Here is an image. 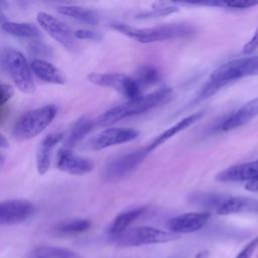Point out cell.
Here are the masks:
<instances>
[{"label": "cell", "mask_w": 258, "mask_h": 258, "mask_svg": "<svg viewBox=\"0 0 258 258\" xmlns=\"http://www.w3.org/2000/svg\"><path fill=\"white\" fill-rule=\"evenodd\" d=\"M172 94L173 92L171 88L162 87L150 94L142 96L139 99L127 101L103 113L95 121V125L99 127L109 126L127 117L144 113L158 105L166 103L172 97Z\"/></svg>", "instance_id": "1"}, {"label": "cell", "mask_w": 258, "mask_h": 258, "mask_svg": "<svg viewBox=\"0 0 258 258\" xmlns=\"http://www.w3.org/2000/svg\"><path fill=\"white\" fill-rule=\"evenodd\" d=\"M178 235L169 231L160 230L148 226H140L129 229L124 233L111 237L113 243L123 247H135L149 244L167 243L178 239Z\"/></svg>", "instance_id": "5"}, {"label": "cell", "mask_w": 258, "mask_h": 258, "mask_svg": "<svg viewBox=\"0 0 258 258\" xmlns=\"http://www.w3.org/2000/svg\"><path fill=\"white\" fill-rule=\"evenodd\" d=\"M178 11V7L176 6H154L150 11L138 14L137 17L140 18H149V17H157V16H162V15H167L173 12Z\"/></svg>", "instance_id": "29"}, {"label": "cell", "mask_w": 258, "mask_h": 258, "mask_svg": "<svg viewBox=\"0 0 258 258\" xmlns=\"http://www.w3.org/2000/svg\"><path fill=\"white\" fill-rule=\"evenodd\" d=\"M145 211H146V209L144 207H141V208H136V209H133L130 211H126V212L118 215L109 228V234L111 235V237L118 236V235L124 233L125 231H127L128 227L136 219H138Z\"/></svg>", "instance_id": "22"}, {"label": "cell", "mask_w": 258, "mask_h": 258, "mask_svg": "<svg viewBox=\"0 0 258 258\" xmlns=\"http://www.w3.org/2000/svg\"><path fill=\"white\" fill-rule=\"evenodd\" d=\"M28 52L35 56L34 59H43L42 57H48L51 55V48L43 42L31 41L28 45Z\"/></svg>", "instance_id": "28"}, {"label": "cell", "mask_w": 258, "mask_h": 258, "mask_svg": "<svg viewBox=\"0 0 258 258\" xmlns=\"http://www.w3.org/2000/svg\"><path fill=\"white\" fill-rule=\"evenodd\" d=\"M258 246V237L254 238L251 240L241 251L240 253L235 257V258H251L252 254L254 253L255 249Z\"/></svg>", "instance_id": "31"}, {"label": "cell", "mask_w": 258, "mask_h": 258, "mask_svg": "<svg viewBox=\"0 0 258 258\" xmlns=\"http://www.w3.org/2000/svg\"><path fill=\"white\" fill-rule=\"evenodd\" d=\"M36 19L40 27L63 47L71 51L78 48L75 32L66 23L46 12H38Z\"/></svg>", "instance_id": "8"}, {"label": "cell", "mask_w": 258, "mask_h": 258, "mask_svg": "<svg viewBox=\"0 0 258 258\" xmlns=\"http://www.w3.org/2000/svg\"><path fill=\"white\" fill-rule=\"evenodd\" d=\"M1 61L15 86L23 93L32 94L35 92L33 72L30 63L24 55L13 48L3 50Z\"/></svg>", "instance_id": "4"}, {"label": "cell", "mask_w": 258, "mask_h": 258, "mask_svg": "<svg viewBox=\"0 0 258 258\" xmlns=\"http://www.w3.org/2000/svg\"><path fill=\"white\" fill-rule=\"evenodd\" d=\"M258 115V97L243 105L240 109L230 115L222 124L223 131H230L248 123Z\"/></svg>", "instance_id": "16"}, {"label": "cell", "mask_w": 258, "mask_h": 258, "mask_svg": "<svg viewBox=\"0 0 258 258\" xmlns=\"http://www.w3.org/2000/svg\"><path fill=\"white\" fill-rule=\"evenodd\" d=\"M61 140H63V134L57 132L48 134L39 143L36 151V169L39 174H44L49 169L53 150Z\"/></svg>", "instance_id": "14"}, {"label": "cell", "mask_w": 258, "mask_h": 258, "mask_svg": "<svg viewBox=\"0 0 258 258\" xmlns=\"http://www.w3.org/2000/svg\"><path fill=\"white\" fill-rule=\"evenodd\" d=\"M135 79L140 85H152L159 81V72L151 66H142L137 70Z\"/></svg>", "instance_id": "27"}, {"label": "cell", "mask_w": 258, "mask_h": 258, "mask_svg": "<svg viewBox=\"0 0 258 258\" xmlns=\"http://www.w3.org/2000/svg\"><path fill=\"white\" fill-rule=\"evenodd\" d=\"M256 75H258V54L232 59L223 63L212 73L209 81L223 88L233 81Z\"/></svg>", "instance_id": "6"}, {"label": "cell", "mask_w": 258, "mask_h": 258, "mask_svg": "<svg viewBox=\"0 0 258 258\" xmlns=\"http://www.w3.org/2000/svg\"><path fill=\"white\" fill-rule=\"evenodd\" d=\"M258 177V160L230 166L217 174L216 179L223 182L250 181Z\"/></svg>", "instance_id": "13"}, {"label": "cell", "mask_w": 258, "mask_h": 258, "mask_svg": "<svg viewBox=\"0 0 258 258\" xmlns=\"http://www.w3.org/2000/svg\"><path fill=\"white\" fill-rule=\"evenodd\" d=\"M128 76L121 73H92L88 76L89 82L94 85L112 88L123 94Z\"/></svg>", "instance_id": "20"}, {"label": "cell", "mask_w": 258, "mask_h": 258, "mask_svg": "<svg viewBox=\"0 0 258 258\" xmlns=\"http://www.w3.org/2000/svg\"><path fill=\"white\" fill-rule=\"evenodd\" d=\"M1 93H2V103L5 104L6 102H8L11 97L14 94V89L11 85L8 84H2L1 85Z\"/></svg>", "instance_id": "33"}, {"label": "cell", "mask_w": 258, "mask_h": 258, "mask_svg": "<svg viewBox=\"0 0 258 258\" xmlns=\"http://www.w3.org/2000/svg\"><path fill=\"white\" fill-rule=\"evenodd\" d=\"M245 188L249 191H258V177L248 181L245 185Z\"/></svg>", "instance_id": "34"}, {"label": "cell", "mask_w": 258, "mask_h": 258, "mask_svg": "<svg viewBox=\"0 0 258 258\" xmlns=\"http://www.w3.org/2000/svg\"><path fill=\"white\" fill-rule=\"evenodd\" d=\"M207 252L206 251H204V252H201V253H199L197 256H196V258H204V256H206L207 257Z\"/></svg>", "instance_id": "36"}, {"label": "cell", "mask_w": 258, "mask_h": 258, "mask_svg": "<svg viewBox=\"0 0 258 258\" xmlns=\"http://www.w3.org/2000/svg\"><path fill=\"white\" fill-rule=\"evenodd\" d=\"M112 27L124 35L142 43L184 37L194 33V27L187 23H170L154 27L136 28L122 22H114L112 23Z\"/></svg>", "instance_id": "2"}, {"label": "cell", "mask_w": 258, "mask_h": 258, "mask_svg": "<svg viewBox=\"0 0 258 258\" xmlns=\"http://www.w3.org/2000/svg\"><path fill=\"white\" fill-rule=\"evenodd\" d=\"M2 29L10 35L21 38L36 39L41 36L40 30L37 28V26L30 22L6 21L2 23Z\"/></svg>", "instance_id": "21"}, {"label": "cell", "mask_w": 258, "mask_h": 258, "mask_svg": "<svg viewBox=\"0 0 258 258\" xmlns=\"http://www.w3.org/2000/svg\"><path fill=\"white\" fill-rule=\"evenodd\" d=\"M258 49V27L256 28L253 36L250 40L244 45L243 52L244 53H252Z\"/></svg>", "instance_id": "32"}, {"label": "cell", "mask_w": 258, "mask_h": 258, "mask_svg": "<svg viewBox=\"0 0 258 258\" xmlns=\"http://www.w3.org/2000/svg\"><path fill=\"white\" fill-rule=\"evenodd\" d=\"M203 4L228 9H246L258 5V0H207Z\"/></svg>", "instance_id": "25"}, {"label": "cell", "mask_w": 258, "mask_h": 258, "mask_svg": "<svg viewBox=\"0 0 258 258\" xmlns=\"http://www.w3.org/2000/svg\"><path fill=\"white\" fill-rule=\"evenodd\" d=\"M30 67L33 74L46 83L63 85L67 81L66 76L57 67L44 59H33Z\"/></svg>", "instance_id": "18"}, {"label": "cell", "mask_w": 258, "mask_h": 258, "mask_svg": "<svg viewBox=\"0 0 258 258\" xmlns=\"http://www.w3.org/2000/svg\"><path fill=\"white\" fill-rule=\"evenodd\" d=\"M56 107L53 104L28 110L16 120L12 135L17 141L29 140L40 134L54 119Z\"/></svg>", "instance_id": "3"}, {"label": "cell", "mask_w": 258, "mask_h": 258, "mask_svg": "<svg viewBox=\"0 0 258 258\" xmlns=\"http://www.w3.org/2000/svg\"><path fill=\"white\" fill-rule=\"evenodd\" d=\"M203 116L202 112L199 113H195L192 115H189L187 117L182 118L181 120H179L177 123H175L174 125H172L171 127H169L168 129H166L165 131H163L160 135H158L147 147V151L148 153L152 150H154L156 147L162 145L164 142H166L168 139H170L171 137H173L175 134L179 133L180 131L184 130L185 128H187L188 126H190L191 124H194L195 122H197L198 120H200Z\"/></svg>", "instance_id": "19"}, {"label": "cell", "mask_w": 258, "mask_h": 258, "mask_svg": "<svg viewBox=\"0 0 258 258\" xmlns=\"http://www.w3.org/2000/svg\"><path fill=\"white\" fill-rule=\"evenodd\" d=\"M94 125L95 121H92V119L89 116H81L72 124L67 134L63 135L62 147L68 149H72L73 147H75L90 133Z\"/></svg>", "instance_id": "17"}, {"label": "cell", "mask_w": 258, "mask_h": 258, "mask_svg": "<svg viewBox=\"0 0 258 258\" xmlns=\"http://www.w3.org/2000/svg\"><path fill=\"white\" fill-rule=\"evenodd\" d=\"M139 133L133 128L127 127H115L108 128L96 136H94L88 142V148L94 150L104 149L116 144H122L129 141H132L138 137Z\"/></svg>", "instance_id": "9"}, {"label": "cell", "mask_w": 258, "mask_h": 258, "mask_svg": "<svg viewBox=\"0 0 258 258\" xmlns=\"http://www.w3.org/2000/svg\"><path fill=\"white\" fill-rule=\"evenodd\" d=\"M210 213H186L176 216L167 222L169 232L178 234H188L201 230L209 221Z\"/></svg>", "instance_id": "12"}, {"label": "cell", "mask_w": 258, "mask_h": 258, "mask_svg": "<svg viewBox=\"0 0 258 258\" xmlns=\"http://www.w3.org/2000/svg\"><path fill=\"white\" fill-rule=\"evenodd\" d=\"M258 212V200L249 197H232L223 201L217 208V213L222 216L238 213Z\"/></svg>", "instance_id": "15"}, {"label": "cell", "mask_w": 258, "mask_h": 258, "mask_svg": "<svg viewBox=\"0 0 258 258\" xmlns=\"http://www.w3.org/2000/svg\"><path fill=\"white\" fill-rule=\"evenodd\" d=\"M34 212V206L25 200H8L0 204V224L10 226L24 222Z\"/></svg>", "instance_id": "10"}, {"label": "cell", "mask_w": 258, "mask_h": 258, "mask_svg": "<svg viewBox=\"0 0 258 258\" xmlns=\"http://www.w3.org/2000/svg\"><path fill=\"white\" fill-rule=\"evenodd\" d=\"M92 160L76 154L72 149L61 147L56 154V167L67 173L83 175L93 169Z\"/></svg>", "instance_id": "11"}, {"label": "cell", "mask_w": 258, "mask_h": 258, "mask_svg": "<svg viewBox=\"0 0 258 258\" xmlns=\"http://www.w3.org/2000/svg\"><path fill=\"white\" fill-rule=\"evenodd\" d=\"M0 145L2 147H7L8 146V142L5 141V137L3 135H1V137H0Z\"/></svg>", "instance_id": "35"}, {"label": "cell", "mask_w": 258, "mask_h": 258, "mask_svg": "<svg viewBox=\"0 0 258 258\" xmlns=\"http://www.w3.org/2000/svg\"><path fill=\"white\" fill-rule=\"evenodd\" d=\"M147 154V149L142 148L115 157L104 169L105 180L115 181L127 176L141 164Z\"/></svg>", "instance_id": "7"}, {"label": "cell", "mask_w": 258, "mask_h": 258, "mask_svg": "<svg viewBox=\"0 0 258 258\" xmlns=\"http://www.w3.org/2000/svg\"><path fill=\"white\" fill-rule=\"evenodd\" d=\"M78 255L74 251L54 246H38L31 250L28 258H77Z\"/></svg>", "instance_id": "24"}, {"label": "cell", "mask_w": 258, "mask_h": 258, "mask_svg": "<svg viewBox=\"0 0 258 258\" xmlns=\"http://www.w3.org/2000/svg\"><path fill=\"white\" fill-rule=\"evenodd\" d=\"M91 227V222L86 219H75L62 223L58 226L57 231L62 234H79L86 232Z\"/></svg>", "instance_id": "26"}, {"label": "cell", "mask_w": 258, "mask_h": 258, "mask_svg": "<svg viewBox=\"0 0 258 258\" xmlns=\"http://www.w3.org/2000/svg\"><path fill=\"white\" fill-rule=\"evenodd\" d=\"M75 35L77 39H94L99 40L102 38L100 32L91 30V29H78L75 31Z\"/></svg>", "instance_id": "30"}, {"label": "cell", "mask_w": 258, "mask_h": 258, "mask_svg": "<svg viewBox=\"0 0 258 258\" xmlns=\"http://www.w3.org/2000/svg\"><path fill=\"white\" fill-rule=\"evenodd\" d=\"M57 11L60 14H63L66 16L72 17L74 19H77L81 22L95 25L99 22V16L98 14L88 8L76 6V5H64L57 7Z\"/></svg>", "instance_id": "23"}]
</instances>
